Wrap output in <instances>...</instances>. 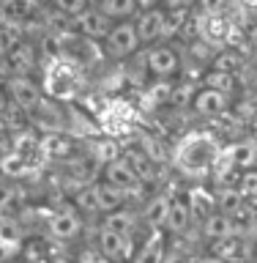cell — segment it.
I'll list each match as a JSON object with an SVG mask.
<instances>
[{
	"label": "cell",
	"instance_id": "obj_2",
	"mask_svg": "<svg viewBox=\"0 0 257 263\" xmlns=\"http://www.w3.org/2000/svg\"><path fill=\"white\" fill-rule=\"evenodd\" d=\"M102 47H104V55L115 58V61H123V58H131L134 52H140L143 44H140L134 20H118L110 28V33L102 39Z\"/></svg>",
	"mask_w": 257,
	"mask_h": 263
},
{
	"label": "cell",
	"instance_id": "obj_38",
	"mask_svg": "<svg viewBox=\"0 0 257 263\" xmlns=\"http://www.w3.org/2000/svg\"><path fill=\"white\" fill-rule=\"evenodd\" d=\"M137 6H140V11H145V8H156V6H162V0H137Z\"/></svg>",
	"mask_w": 257,
	"mask_h": 263
},
{
	"label": "cell",
	"instance_id": "obj_25",
	"mask_svg": "<svg viewBox=\"0 0 257 263\" xmlns=\"http://www.w3.org/2000/svg\"><path fill=\"white\" fill-rule=\"evenodd\" d=\"M0 244L6 247V250H19V244H22V228H19V222L11 219V217H6V214H0Z\"/></svg>",
	"mask_w": 257,
	"mask_h": 263
},
{
	"label": "cell",
	"instance_id": "obj_20",
	"mask_svg": "<svg viewBox=\"0 0 257 263\" xmlns=\"http://www.w3.org/2000/svg\"><path fill=\"white\" fill-rule=\"evenodd\" d=\"M6 61L11 63L14 74H28L33 66H36V49H33V44H28V41H19V44L6 55Z\"/></svg>",
	"mask_w": 257,
	"mask_h": 263
},
{
	"label": "cell",
	"instance_id": "obj_33",
	"mask_svg": "<svg viewBox=\"0 0 257 263\" xmlns=\"http://www.w3.org/2000/svg\"><path fill=\"white\" fill-rule=\"evenodd\" d=\"M194 6L200 8V14H222L227 6V0H197Z\"/></svg>",
	"mask_w": 257,
	"mask_h": 263
},
{
	"label": "cell",
	"instance_id": "obj_13",
	"mask_svg": "<svg viewBox=\"0 0 257 263\" xmlns=\"http://www.w3.org/2000/svg\"><path fill=\"white\" fill-rule=\"evenodd\" d=\"M93 195H96V203H98V211L102 214L123 209V203H126V192L118 189L115 184H110V181H98V184H93Z\"/></svg>",
	"mask_w": 257,
	"mask_h": 263
},
{
	"label": "cell",
	"instance_id": "obj_31",
	"mask_svg": "<svg viewBox=\"0 0 257 263\" xmlns=\"http://www.w3.org/2000/svg\"><path fill=\"white\" fill-rule=\"evenodd\" d=\"M16 203V189L6 181H0V214H6Z\"/></svg>",
	"mask_w": 257,
	"mask_h": 263
},
{
	"label": "cell",
	"instance_id": "obj_34",
	"mask_svg": "<svg viewBox=\"0 0 257 263\" xmlns=\"http://www.w3.org/2000/svg\"><path fill=\"white\" fill-rule=\"evenodd\" d=\"M197 3V0H162V6L167 8V11H189Z\"/></svg>",
	"mask_w": 257,
	"mask_h": 263
},
{
	"label": "cell",
	"instance_id": "obj_5",
	"mask_svg": "<svg viewBox=\"0 0 257 263\" xmlns=\"http://www.w3.org/2000/svg\"><path fill=\"white\" fill-rule=\"evenodd\" d=\"M164 20H167V8L164 6L137 11L134 28H137V36H140V44L151 47V44H156V41H162L164 39Z\"/></svg>",
	"mask_w": 257,
	"mask_h": 263
},
{
	"label": "cell",
	"instance_id": "obj_23",
	"mask_svg": "<svg viewBox=\"0 0 257 263\" xmlns=\"http://www.w3.org/2000/svg\"><path fill=\"white\" fill-rule=\"evenodd\" d=\"M98 8L115 22L118 20H134L137 11H140L137 0H98Z\"/></svg>",
	"mask_w": 257,
	"mask_h": 263
},
{
	"label": "cell",
	"instance_id": "obj_6",
	"mask_svg": "<svg viewBox=\"0 0 257 263\" xmlns=\"http://www.w3.org/2000/svg\"><path fill=\"white\" fill-rule=\"evenodd\" d=\"M74 25H77V30L82 33V39H90V41H102L107 33H110V28L115 25V20H110L98 6H88L82 14H77L71 20Z\"/></svg>",
	"mask_w": 257,
	"mask_h": 263
},
{
	"label": "cell",
	"instance_id": "obj_36",
	"mask_svg": "<svg viewBox=\"0 0 257 263\" xmlns=\"http://www.w3.org/2000/svg\"><path fill=\"white\" fill-rule=\"evenodd\" d=\"M246 236H249V238H254V241H257V211H252L249 222H246Z\"/></svg>",
	"mask_w": 257,
	"mask_h": 263
},
{
	"label": "cell",
	"instance_id": "obj_8",
	"mask_svg": "<svg viewBox=\"0 0 257 263\" xmlns=\"http://www.w3.org/2000/svg\"><path fill=\"white\" fill-rule=\"evenodd\" d=\"M38 154L47 159H71L77 154V143L66 129L61 132H44L38 137Z\"/></svg>",
	"mask_w": 257,
	"mask_h": 263
},
{
	"label": "cell",
	"instance_id": "obj_24",
	"mask_svg": "<svg viewBox=\"0 0 257 263\" xmlns=\"http://www.w3.org/2000/svg\"><path fill=\"white\" fill-rule=\"evenodd\" d=\"M203 85L205 88H216V90H222V93L233 96L235 88H238V82H235V74H230V71L208 69V71L203 74Z\"/></svg>",
	"mask_w": 257,
	"mask_h": 263
},
{
	"label": "cell",
	"instance_id": "obj_16",
	"mask_svg": "<svg viewBox=\"0 0 257 263\" xmlns=\"http://www.w3.org/2000/svg\"><path fill=\"white\" fill-rule=\"evenodd\" d=\"M213 255H219L227 263H235V260H244L246 255H252V250L246 247V241L241 236H227V238L213 241Z\"/></svg>",
	"mask_w": 257,
	"mask_h": 263
},
{
	"label": "cell",
	"instance_id": "obj_29",
	"mask_svg": "<svg viewBox=\"0 0 257 263\" xmlns=\"http://www.w3.org/2000/svg\"><path fill=\"white\" fill-rule=\"evenodd\" d=\"M52 6H55V11L66 16V20H74L77 14H82L85 8L90 6V0H52Z\"/></svg>",
	"mask_w": 257,
	"mask_h": 263
},
{
	"label": "cell",
	"instance_id": "obj_22",
	"mask_svg": "<svg viewBox=\"0 0 257 263\" xmlns=\"http://www.w3.org/2000/svg\"><path fill=\"white\" fill-rule=\"evenodd\" d=\"M246 205V197L241 195V189L238 186H222L219 195H216V209L222 214H227V217H235L238 211H241Z\"/></svg>",
	"mask_w": 257,
	"mask_h": 263
},
{
	"label": "cell",
	"instance_id": "obj_21",
	"mask_svg": "<svg viewBox=\"0 0 257 263\" xmlns=\"http://www.w3.org/2000/svg\"><path fill=\"white\" fill-rule=\"evenodd\" d=\"M102 228L115 230V233H121V236H134V230H137V217H134L131 211L115 209V211H107Z\"/></svg>",
	"mask_w": 257,
	"mask_h": 263
},
{
	"label": "cell",
	"instance_id": "obj_30",
	"mask_svg": "<svg viewBox=\"0 0 257 263\" xmlns=\"http://www.w3.org/2000/svg\"><path fill=\"white\" fill-rule=\"evenodd\" d=\"M235 186L241 189V195L246 200H257V167H246Z\"/></svg>",
	"mask_w": 257,
	"mask_h": 263
},
{
	"label": "cell",
	"instance_id": "obj_9",
	"mask_svg": "<svg viewBox=\"0 0 257 263\" xmlns=\"http://www.w3.org/2000/svg\"><path fill=\"white\" fill-rule=\"evenodd\" d=\"M230 99H233V96L222 93V90H216V88H205V85H203V88L192 96V110H194L197 115H205V118H219V115L227 112Z\"/></svg>",
	"mask_w": 257,
	"mask_h": 263
},
{
	"label": "cell",
	"instance_id": "obj_18",
	"mask_svg": "<svg viewBox=\"0 0 257 263\" xmlns=\"http://www.w3.org/2000/svg\"><path fill=\"white\" fill-rule=\"evenodd\" d=\"M49 233L55 238H74L80 233V217L71 211H57L49 217Z\"/></svg>",
	"mask_w": 257,
	"mask_h": 263
},
{
	"label": "cell",
	"instance_id": "obj_1",
	"mask_svg": "<svg viewBox=\"0 0 257 263\" xmlns=\"http://www.w3.org/2000/svg\"><path fill=\"white\" fill-rule=\"evenodd\" d=\"M216 151H219V143L211 135L194 132V135H189L184 143L178 145V164L189 173H203L213 164Z\"/></svg>",
	"mask_w": 257,
	"mask_h": 263
},
{
	"label": "cell",
	"instance_id": "obj_19",
	"mask_svg": "<svg viewBox=\"0 0 257 263\" xmlns=\"http://www.w3.org/2000/svg\"><path fill=\"white\" fill-rule=\"evenodd\" d=\"M164 258V241H162V233L156 230L140 244V250L131 255V263H162Z\"/></svg>",
	"mask_w": 257,
	"mask_h": 263
},
{
	"label": "cell",
	"instance_id": "obj_4",
	"mask_svg": "<svg viewBox=\"0 0 257 263\" xmlns=\"http://www.w3.org/2000/svg\"><path fill=\"white\" fill-rule=\"evenodd\" d=\"M6 93H8V102L14 107L30 112V110H36L38 102L44 99V88H41V82H36L30 74H14V77L6 82Z\"/></svg>",
	"mask_w": 257,
	"mask_h": 263
},
{
	"label": "cell",
	"instance_id": "obj_3",
	"mask_svg": "<svg viewBox=\"0 0 257 263\" xmlns=\"http://www.w3.org/2000/svg\"><path fill=\"white\" fill-rule=\"evenodd\" d=\"M143 61H145L148 74H153L156 80H172L184 69V58H181L178 49L172 44H159V41L145 49Z\"/></svg>",
	"mask_w": 257,
	"mask_h": 263
},
{
	"label": "cell",
	"instance_id": "obj_32",
	"mask_svg": "<svg viewBox=\"0 0 257 263\" xmlns=\"http://www.w3.org/2000/svg\"><path fill=\"white\" fill-rule=\"evenodd\" d=\"M77 205L82 211H88V214H98V203H96V195H93V186L85 189V192H80L77 195Z\"/></svg>",
	"mask_w": 257,
	"mask_h": 263
},
{
	"label": "cell",
	"instance_id": "obj_15",
	"mask_svg": "<svg viewBox=\"0 0 257 263\" xmlns=\"http://www.w3.org/2000/svg\"><path fill=\"white\" fill-rule=\"evenodd\" d=\"M126 159H129L131 167H134L137 178L143 181V184H153V181H156V176H159L156 159H151V156H148L143 148H129V151H126Z\"/></svg>",
	"mask_w": 257,
	"mask_h": 263
},
{
	"label": "cell",
	"instance_id": "obj_7",
	"mask_svg": "<svg viewBox=\"0 0 257 263\" xmlns=\"http://www.w3.org/2000/svg\"><path fill=\"white\" fill-rule=\"evenodd\" d=\"M104 181H110V184H115L118 189H123V192H140L145 184L137 178V173H134V167L129 164V159L126 156H115V159H110L104 164Z\"/></svg>",
	"mask_w": 257,
	"mask_h": 263
},
{
	"label": "cell",
	"instance_id": "obj_28",
	"mask_svg": "<svg viewBox=\"0 0 257 263\" xmlns=\"http://www.w3.org/2000/svg\"><path fill=\"white\" fill-rule=\"evenodd\" d=\"M25 164H28V159H25L22 154H16L14 148H8V151L0 156V173H3V176H19V173L25 170Z\"/></svg>",
	"mask_w": 257,
	"mask_h": 263
},
{
	"label": "cell",
	"instance_id": "obj_41",
	"mask_svg": "<svg viewBox=\"0 0 257 263\" xmlns=\"http://www.w3.org/2000/svg\"><path fill=\"white\" fill-rule=\"evenodd\" d=\"M8 255H11V250H6V247L0 244V263H6V258H8Z\"/></svg>",
	"mask_w": 257,
	"mask_h": 263
},
{
	"label": "cell",
	"instance_id": "obj_12",
	"mask_svg": "<svg viewBox=\"0 0 257 263\" xmlns=\"http://www.w3.org/2000/svg\"><path fill=\"white\" fill-rule=\"evenodd\" d=\"M170 203H172V197L170 195H153L151 200L145 203V211H143V219L151 225L153 230H162L164 225H167V217H170Z\"/></svg>",
	"mask_w": 257,
	"mask_h": 263
},
{
	"label": "cell",
	"instance_id": "obj_14",
	"mask_svg": "<svg viewBox=\"0 0 257 263\" xmlns=\"http://www.w3.org/2000/svg\"><path fill=\"white\" fill-rule=\"evenodd\" d=\"M203 236L208 241H219V238L233 236V219L222 211H208L203 217Z\"/></svg>",
	"mask_w": 257,
	"mask_h": 263
},
{
	"label": "cell",
	"instance_id": "obj_42",
	"mask_svg": "<svg viewBox=\"0 0 257 263\" xmlns=\"http://www.w3.org/2000/svg\"><path fill=\"white\" fill-rule=\"evenodd\" d=\"M252 255H254V260H257V241H254V247H252Z\"/></svg>",
	"mask_w": 257,
	"mask_h": 263
},
{
	"label": "cell",
	"instance_id": "obj_17",
	"mask_svg": "<svg viewBox=\"0 0 257 263\" xmlns=\"http://www.w3.org/2000/svg\"><path fill=\"white\" fill-rule=\"evenodd\" d=\"M230 159L238 170L254 167L257 164V137H241L235 140L233 148H230Z\"/></svg>",
	"mask_w": 257,
	"mask_h": 263
},
{
	"label": "cell",
	"instance_id": "obj_26",
	"mask_svg": "<svg viewBox=\"0 0 257 263\" xmlns=\"http://www.w3.org/2000/svg\"><path fill=\"white\" fill-rule=\"evenodd\" d=\"M22 41V22L3 20L0 22V58H6Z\"/></svg>",
	"mask_w": 257,
	"mask_h": 263
},
{
	"label": "cell",
	"instance_id": "obj_27",
	"mask_svg": "<svg viewBox=\"0 0 257 263\" xmlns=\"http://www.w3.org/2000/svg\"><path fill=\"white\" fill-rule=\"evenodd\" d=\"M241 66H244V58L238 55V49H222V52H216L211 58V69H219V71L235 74Z\"/></svg>",
	"mask_w": 257,
	"mask_h": 263
},
{
	"label": "cell",
	"instance_id": "obj_10",
	"mask_svg": "<svg viewBox=\"0 0 257 263\" xmlns=\"http://www.w3.org/2000/svg\"><path fill=\"white\" fill-rule=\"evenodd\" d=\"M98 252L107 255L110 260H129L131 255V236H121L115 230L102 228L98 230Z\"/></svg>",
	"mask_w": 257,
	"mask_h": 263
},
{
	"label": "cell",
	"instance_id": "obj_35",
	"mask_svg": "<svg viewBox=\"0 0 257 263\" xmlns=\"http://www.w3.org/2000/svg\"><path fill=\"white\" fill-rule=\"evenodd\" d=\"M80 263H112L110 258H107V255H102V252H82L80 255Z\"/></svg>",
	"mask_w": 257,
	"mask_h": 263
},
{
	"label": "cell",
	"instance_id": "obj_11",
	"mask_svg": "<svg viewBox=\"0 0 257 263\" xmlns=\"http://www.w3.org/2000/svg\"><path fill=\"white\" fill-rule=\"evenodd\" d=\"M192 197H189L186 192H178L172 195V203H170V217H167V228L170 233H184V230L192 225Z\"/></svg>",
	"mask_w": 257,
	"mask_h": 263
},
{
	"label": "cell",
	"instance_id": "obj_37",
	"mask_svg": "<svg viewBox=\"0 0 257 263\" xmlns=\"http://www.w3.org/2000/svg\"><path fill=\"white\" fill-rule=\"evenodd\" d=\"M8 148H11V140H8V137H6V132L0 129V156H3Z\"/></svg>",
	"mask_w": 257,
	"mask_h": 263
},
{
	"label": "cell",
	"instance_id": "obj_39",
	"mask_svg": "<svg viewBox=\"0 0 257 263\" xmlns=\"http://www.w3.org/2000/svg\"><path fill=\"white\" fill-rule=\"evenodd\" d=\"M194 263H227V260H222L219 255H205V258H200V260H194Z\"/></svg>",
	"mask_w": 257,
	"mask_h": 263
},
{
	"label": "cell",
	"instance_id": "obj_40",
	"mask_svg": "<svg viewBox=\"0 0 257 263\" xmlns=\"http://www.w3.org/2000/svg\"><path fill=\"white\" fill-rule=\"evenodd\" d=\"M8 107V93H6V85H0V112Z\"/></svg>",
	"mask_w": 257,
	"mask_h": 263
}]
</instances>
